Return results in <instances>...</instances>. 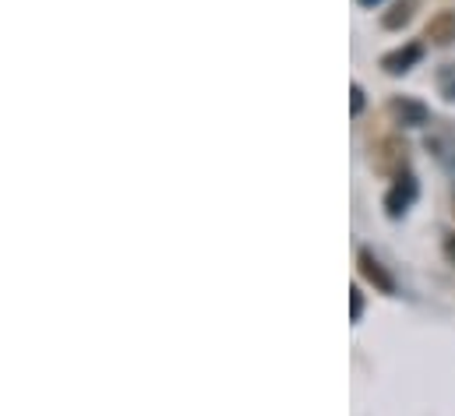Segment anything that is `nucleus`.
I'll use <instances>...</instances> for the list:
<instances>
[{"label": "nucleus", "instance_id": "3", "mask_svg": "<svg viewBox=\"0 0 455 416\" xmlns=\"http://www.w3.org/2000/svg\"><path fill=\"white\" fill-rule=\"evenodd\" d=\"M427 39L438 46H452L455 43V11H438L427 21Z\"/></svg>", "mask_w": 455, "mask_h": 416}, {"label": "nucleus", "instance_id": "1", "mask_svg": "<svg viewBox=\"0 0 455 416\" xmlns=\"http://www.w3.org/2000/svg\"><path fill=\"white\" fill-rule=\"evenodd\" d=\"M413 198H417V180H413L410 173H403V177L392 184V191H388V198H385V208H388L392 219H399L406 208L413 205Z\"/></svg>", "mask_w": 455, "mask_h": 416}, {"label": "nucleus", "instance_id": "10", "mask_svg": "<svg viewBox=\"0 0 455 416\" xmlns=\"http://www.w3.org/2000/svg\"><path fill=\"white\" fill-rule=\"evenodd\" d=\"M360 4H363V7H378L381 0H360Z\"/></svg>", "mask_w": 455, "mask_h": 416}, {"label": "nucleus", "instance_id": "7", "mask_svg": "<svg viewBox=\"0 0 455 416\" xmlns=\"http://www.w3.org/2000/svg\"><path fill=\"white\" fill-rule=\"evenodd\" d=\"M438 92H442L449 103H455V64H445V68L438 71Z\"/></svg>", "mask_w": 455, "mask_h": 416}, {"label": "nucleus", "instance_id": "4", "mask_svg": "<svg viewBox=\"0 0 455 416\" xmlns=\"http://www.w3.org/2000/svg\"><path fill=\"white\" fill-rule=\"evenodd\" d=\"M360 272H363V276H367V279H371V283H374L381 293H392V290H395L392 276L381 268V261H378L371 251H360Z\"/></svg>", "mask_w": 455, "mask_h": 416}, {"label": "nucleus", "instance_id": "8", "mask_svg": "<svg viewBox=\"0 0 455 416\" xmlns=\"http://www.w3.org/2000/svg\"><path fill=\"white\" fill-rule=\"evenodd\" d=\"M349 304H353V321H360V314H363V297H360V290L349 293Z\"/></svg>", "mask_w": 455, "mask_h": 416}, {"label": "nucleus", "instance_id": "5", "mask_svg": "<svg viewBox=\"0 0 455 416\" xmlns=\"http://www.w3.org/2000/svg\"><path fill=\"white\" fill-rule=\"evenodd\" d=\"M392 113L406 124V127H417V124H427V106L417 103V100H392Z\"/></svg>", "mask_w": 455, "mask_h": 416}, {"label": "nucleus", "instance_id": "6", "mask_svg": "<svg viewBox=\"0 0 455 416\" xmlns=\"http://www.w3.org/2000/svg\"><path fill=\"white\" fill-rule=\"evenodd\" d=\"M413 7H417V0H399L381 21H385V28H399V25H406L410 21V14H413Z\"/></svg>", "mask_w": 455, "mask_h": 416}, {"label": "nucleus", "instance_id": "9", "mask_svg": "<svg viewBox=\"0 0 455 416\" xmlns=\"http://www.w3.org/2000/svg\"><path fill=\"white\" fill-rule=\"evenodd\" d=\"M349 96H353V100H349V103H353V113H360V109H363V89H360V85H353V89H349Z\"/></svg>", "mask_w": 455, "mask_h": 416}, {"label": "nucleus", "instance_id": "2", "mask_svg": "<svg viewBox=\"0 0 455 416\" xmlns=\"http://www.w3.org/2000/svg\"><path fill=\"white\" fill-rule=\"evenodd\" d=\"M420 57H424V50H420L417 43H406V46L385 53V57H381V68H385L388 75H406L413 64H420Z\"/></svg>", "mask_w": 455, "mask_h": 416}]
</instances>
